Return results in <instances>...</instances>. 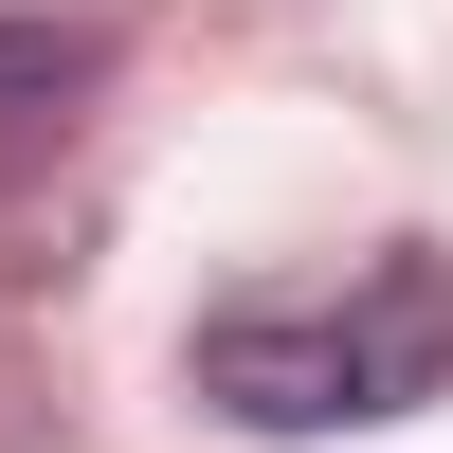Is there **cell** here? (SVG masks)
<instances>
[{
  "label": "cell",
  "instance_id": "cell-1",
  "mask_svg": "<svg viewBox=\"0 0 453 453\" xmlns=\"http://www.w3.org/2000/svg\"><path fill=\"white\" fill-rule=\"evenodd\" d=\"M181 381L218 399L236 435H363L453 399V254H363L326 290H236V309L181 326Z\"/></svg>",
  "mask_w": 453,
  "mask_h": 453
},
{
  "label": "cell",
  "instance_id": "cell-2",
  "mask_svg": "<svg viewBox=\"0 0 453 453\" xmlns=\"http://www.w3.org/2000/svg\"><path fill=\"white\" fill-rule=\"evenodd\" d=\"M91 73H109V36H91V19H0V181L73 145V109H91Z\"/></svg>",
  "mask_w": 453,
  "mask_h": 453
}]
</instances>
